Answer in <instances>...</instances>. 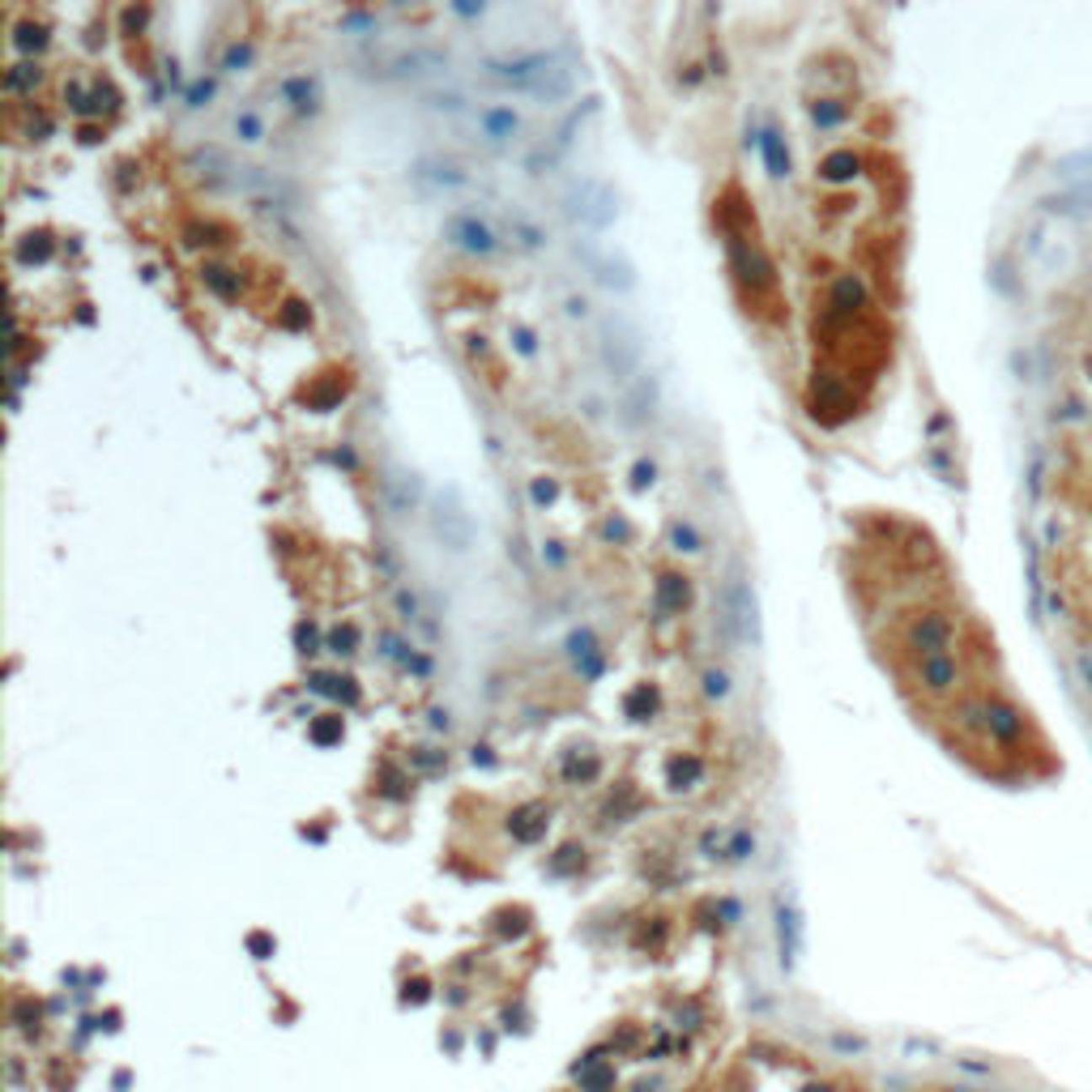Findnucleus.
Masks as SVG:
<instances>
[{
	"label": "nucleus",
	"instance_id": "nucleus-1",
	"mask_svg": "<svg viewBox=\"0 0 1092 1092\" xmlns=\"http://www.w3.org/2000/svg\"><path fill=\"white\" fill-rule=\"evenodd\" d=\"M717 632L730 649L738 645H760V606H756V589L742 576V568H734L717 593Z\"/></svg>",
	"mask_w": 1092,
	"mask_h": 1092
},
{
	"label": "nucleus",
	"instance_id": "nucleus-2",
	"mask_svg": "<svg viewBox=\"0 0 1092 1092\" xmlns=\"http://www.w3.org/2000/svg\"><path fill=\"white\" fill-rule=\"evenodd\" d=\"M564 214L585 227V231H606L614 218H619V201H614V188L602 179H581L568 188L564 196Z\"/></svg>",
	"mask_w": 1092,
	"mask_h": 1092
},
{
	"label": "nucleus",
	"instance_id": "nucleus-3",
	"mask_svg": "<svg viewBox=\"0 0 1092 1092\" xmlns=\"http://www.w3.org/2000/svg\"><path fill=\"white\" fill-rule=\"evenodd\" d=\"M602 363H606V372L614 380H624V384L640 380V337L628 324L610 320L606 333H602Z\"/></svg>",
	"mask_w": 1092,
	"mask_h": 1092
},
{
	"label": "nucleus",
	"instance_id": "nucleus-4",
	"mask_svg": "<svg viewBox=\"0 0 1092 1092\" xmlns=\"http://www.w3.org/2000/svg\"><path fill=\"white\" fill-rule=\"evenodd\" d=\"M551 68H559V60L551 51H529V56H517V60H487V78L529 94Z\"/></svg>",
	"mask_w": 1092,
	"mask_h": 1092
},
{
	"label": "nucleus",
	"instance_id": "nucleus-5",
	"mask_svg": "<svg viewBox=\"0 0 1092 1092\" xmlns=\"http://www.w3.org/2000/svg\"><path fill=\"white\" fill-rule=\"evenodd\" d=\"M951 636H956V628H951V619H947L943 610H922V614H913L909 628H905V645H909L918 657L947 653V649H951Z\"/></svg>",
	"mask_w": 1092,
	"mask_h": 1092
},
{
	"label": "nucleus",
	"instance_id": "nucleus-6",
	"mask_svg": "<svg viewBox=\"0 0 1092 1092\" xmlns=\"http://www.w3.org/2000/svg\"><path fill=\"white\" fill-rule=\"evenodd\" d=\"M444 239L452 248H461L465 256H495L500 252V235L478 218V214H448L444 222Z\"/></svg>",
	"mask_w": 1092,
	"mask_h": 1092
},
{
	"label": "nucleus",
	"instance_id": "nucleus-7",
	"mask_svg": "<svg viewBox=\"0 0 1092 1092\" xmlns=\"http://www.w3.org/2000/svg\"><path fill=\"white\" fill-rule=\"evenodd\" d=\"M730 256H734V269H738V278L751 286V291H773V265H768V256L751 244V239H742V235H730Z\"/></svg>",
	"mask_w": 1092,
	"mask_h": 1092
},
{
	"label": "nucleus",
	"instance_id": "nucleus-8",
	"mask_svg": "<svg viewBox=\"0 0 1092 1092\" xmlns=\"http://www.w3.org/2000/svg\"><path fill=\"white\" fill-rule=\"evenodd\" d=\"M436 538L448 546V551H469V542H474V521H469V512L457 504V500H440V508H436Z\"/></svg>",
	"mask_w": 1092,
	"mask_h": 1092
},
{
	"label": "nucleus",
	"instance_id": "nucleus-9",
	"mask_svg": "<svg viewBox=\"0 0 1092 1092\" xmlns=\"http://www.w3.org/2000/svg\"><path fill=\"white\" fill-rule=\"evenodd\" d=\"M811 405H815V419H824V423H832L828 410H837V423L854 410L845 384H837V376H828V372H815V380H811Z\"/></svg>",
	"mask_w": 1092,
	"mask_h": 1092
},
{
	"label": "nucleus",
	"instance_id": "nucleus-10",
	"mask_svg": "<svg viewBox=\"0 0 1092 1092\" xmlns=\"http://www.w3.org/2000/svg\"><path fill=\"white\" fill-rule=\"evenodd\" d=\"M278 94H282V103L295 111V115H316L320 111V82L312 78V73H295V78H282L278 82Z\"/></svg>",
	"mask_w": 1092,
	"mask_h": 1092
},
{
	"label": "nucleus",
	"instance_id": "nucleus-11",
	"mask_svg": "<svg viewBox=\"0 0 1092 1092\" xmlns=\"http://www.w3.org/2000/svg\"><path fill=\"white\" fill-rule=\"evenodd\" d=\"M478 132H483V142L491 150H500V146H508L512 136L521 132V115L512 107H483V111H478Z\"/></svg>",
	"mask_w": 1092,
	"mask_h": 1092
},
{
	"label": "nucleus",
	"instance_id": "nucleus-12",
	"mask_svg": "<svg viewBox=\"0 0 1092 1092\" xmlns=\"http://www.w3.org/2000/svg\"><path fill=\"white\" fill-rule=\"evenodd\" d=\"M918 682L926 692H951L956 682H961V666H956V657L951 653H934V657H918Z\"/></svg>",
	"mask_w": 1092,
	"mask_h": 1092
},
{
	"label": "nucleus",
	"instance_id": "nucleus-13",
	"mask_svg": "<svg viewBox=\"0 0 1092 1092\" xmlns=\"http://www.w3.org/2000/svg\"><path fill=\"white\" fill-rule=\"evenodd\" d=\"M986 734L1003 747H1015L1024 738V717L1003 700H986Z\"/></svg>",
	"mask_w": 1092,
	"mask_h": 1092
},
{
	"label": "nucleus",
	"instance_id": "nucleus-14",
	"mask_svg": "<svg viewBox=\"0 0 1092 1092\" xmlns=\"http://www.w3.org/2000/svg\"><path fill=\"white\" fill-rule=\"evenodd\" d=\"M448 68V56L436 51V47H415L388 64V78H427V73H440Z\"/></svg>",
	"mask_w": 1092,
	"mask_h": 1092
},
{
	"label": "nucleus",
	"instance_id": "nucleus-15",
	"mask_svg": "<svg viewBox=\"0 0 1092 1092\" xmlns=\"http://www.w3.org/2000/svg\"><path fill=\"white\" fill-rule=\"evenodd\" d=\"M688 602H692V581L688 576H682V572H661L657 576V610H661V619L682 614Z\"/></svg>",
	"mask_w": 1092,
	"mask_h": 1092
},
{
	"label": "nucleus",
	"instance_id": "nucleus-16",
	"mask_svg": "<svg viewBox=\"0 0 1092 1092\" xmlns=\"http://www.w3.org/2000/svg\"><path fill=\"white\" fill-rule=\"evenodd\" d=\"M760 154H764V167H768V175L781 184V179H790V171H794V163H790V146H785V136H781V128H773V124H764L760 128Z\"/></svg>",
	"mask_w": 1092,
	"mask_h": 1092
},
{
	"label": "nucleus",
	"instance_id": "nucleus-17",
	"mask_svg": "<svg viewBox=\"0 0 1092 1092\" xmlns=\"http://www.w3.org/2000/svg\"><path fill=\"white\" fill-rule=\"evenodd\" d=\"M415 179L423 184V188H465L469 184V175L457 167V163H444V158H423V163H415Z\"/></svg>",
	"mask_w": 1092,
	"mask_h": 1092
},
{
	"label": "nucleus",
	"instance_id": "nucleus-18",
	"mask_svg": "<svg viewBox=\"0 0 1092 1092\" xmlns=\"http://www.w3.org/2000/svg\"><path fill=\"white\" fill-rule=\"evenodd\" d=\"M564 649H568V657L576 661V670H581L585 678L602 674V649H597V636H593L589 628H576V632L564 640Z\"/></svg>",
	"mask_w": 1092,
	"mask_h": 1092
},
{
	"label": "nucleus",
	"instance_id": "nucleus-19",
	"mask_svg": "<svg viewBox=\"0 0 1092 1092\" xmlns=\"http://www.w3.org/2000/svg\"><path fill=\"white\" fill-rule=\"evenodd\" d=\"M188 167L196 171V175H205V179H231L235 175V163H231V154L222 150V146H196L192 154H188Z\"/></svg>",
	"mask_w": 1092,
	"mask_h": 1092
},
{
	"label": "nucleus",
	"instance_id": "nucleus-20",
	"mask_svg": "<svg viewBox=\"0 0 1092 1092\" xmlns=\"http://www.w3.org/2000/svg\"><path fill=\"white\" fill-rule=\"evenodd\" d=\"M832 312L837 316H854L862 303H866V286H862V278L858 273H837L832 278Z\"/></svg>",
	"mask_w": 1092,
	"mask_h": 1092
},
{
	"label": "nucleus",
	"instance_id": "nucleus-21",
	"mask_svg": "<svg viewBox=\"0 0 1092 1092\" xmlns=\"http://www.w3.org/2000/svg\"><path fill=\"white\" fill-rule=\"evenodd\" d=\"M858 171H862V158L854 150H832L819 158V179L824 184H854Z\"/></svg>",
	"mask_w": 1092,
	"mask_h": 1092
},
{
	"label": "nucleus",
	"instance_id": "nucleus-22",
	"mask_svg": "<svg viewBox=\"0 0 1092 1092\" xmlns=\"http://www.w3.org/2000/svg\"><path fill=\"white\" fill-rule=\"evenodd\" d=\"M201 282L210 286L218 299H239V291H244L239 273H235L231 265H218V260H205V265H201Z\"/></svg>",
	"mask_w": 1092,
	"mask_h": 1092
},
{
	"label": "nucleus",
	"instance_id": "nucleus-23",
	"mask_svg": "<svg viewBox=\"0 0 1092 1092\" xmlns=\"http://www.w3.org/2000/svg\"><path fill=\"white\" fill-rule=\"evenodd\" d=\"M628 410H632V423H645V419H653L657 415V384L649 380V376H640V380H632L628 384Z\"/></svg>",
	"mask_w": 1092,
	"mask_h": 1092
},
{
	"label": "nucleus",
	"instance_id": "nucleus-24",
	"mask_svg": "<svg viewBox=\"0 0 1092 1092\" xmlns=\"http://www.w3.org/2000/svg\"><path fill=\"white\" fill-rule=\"evenodd\" d=\"M593 269H597V282L610 286V291H632V286H636V273H632L628 260H610V256H602V260H593Z\"/></svg>",
	"mask_w": 1092,
	"mask_h": 1092
},
{
	"label": "nucleus",
	"instance_id": "nucleus-25",
	"mask_svg": "<svg viewBox=\"0 0 1092 1092\" xmlns=\"http://www.w3.org/2000/svg\"><path fill=\"white\" fill-rule=\"evenodd\" d=\"M533 99H542V103H559V99H568L572 94V68H551V73H546L533 90H529Z\"/></svg>",
	"mask_w": 1092,
	"mask_h": 1092
},
{
	"label": "nucleus",
	"instance_id": "nucleus-26",
	"mask_svg": "<svg viewBox=\"0 0 1092 1092\" xmlns=\"http://www.w3.org/2000/svg\"><path fill=\"white\" fill-rule=\"evenodd\" d=\"M39 82H43V68H39L35 60H22V64H13L9 73H5V90H9V94H30Z\"/></svg>",
	"mask_w": 1092,
	"mask_h": 1092
},
{
	"label": "nucleus",
	"instance_id": "nucleus-27",
	"mask_svg": "<svg viewBox=\"0 0 1092 1092\" xmlns=\"http://www.w3.org/2000/svg\"><path fill=\"white\" fill-rule=\"evenodd\" d=\"M666 773H670V785H674V790H692V785L704 777V760H696V756H674Z\"/></svg>",
	"mask_w": 1092,
	"mask_h": 1092
},
{
	"label": "nucleus",
	"instance_id": "nucleus-28",
	"mask_svg": "<svg viewBox=\"0 0 1092 1092\" xmlns=\"http://www.w3.org/2000/svg\"><path fill=\"white\" fill-rule=\"evenodd\" d=\"M845 115H849V107L841 99H815L811 103V124L815 128H837V124H845Z\"/></svg>",
	"mask_w": 1092,
	"mask_h": 1092
},
{
	"label": "nucleus",
	"instance_id": "nucleus-29",
	"mask_svg": "<svg viewBox=\"0 0 1092 1092\" xmlns=\"http://www.w3.org/2000/svg\"><path fill=\"white\" fill-rule=\"evenodd\" d=\"M624 709H628V717H632V721H649V717H653V709H657V692L649 688V682H640V688H632V692H628Z\"/></svg>",
	"mask_w": 1092,
	"mask_h": 1092
},
{
	"label": "nucleus",
	"instance_id": "nucleus-30",
	"mask_svg": "<svg viewBox=\"0 0 1092 1092\" xmlns=\"http://www.w3.org/2000/svg\"><path fill=\"white\" fill-rule=\"evenodd\" d=\"M231 128H235V136H239V142H248V146H256L260 136H265V120H260L252 107H239V111H235V120H231Z\"/></svg>",
	"mask_w": 1092,
	"mask_h": 1092
},
{
	"label": "nucleus",
	"instance_id": "nucleus-31",
	"mask_svg": "<svg viewBox=\"0 0 1092 1092\" xmlns=\"http://www.w3.org/2000/svg\"><path fill=\"white\" fill-rule=\"evenodd\" d=\"M670 546H674L678 555H696L704 542H700V533H696L692 521H674V525H670Z\"/></svg>",
	"mask_w": 1092,
	"mask_h": 1092
},
{
	"label": "nucleus",
	"instance_id": "nucleus-32",
	"mask_svg": "<svg viewBox=\"0 0 1092 1092\" xmlns=\"http://www.w3.org/2000/svg\"><path fill=\"white\" fill-rule=\"evenodd\" d=\"M376 645H380V653H384L388 661H397V666H415V649H410V640H401L397 632H380Z\"/></svg>",
	"mask_w": 1092,
	"mask_h": 1092
},
{
	"label": "nucleus",
	"instance_id": "nucleus-33",
	"mask_svg": "<svg viewBox=\"0 0 1092 1092\" xmlns=\"http://www.w3.org/2000/svg\"><path fill=\"white\" fill-rule=\"evenodd\" d=\"M546 828V819H542V806H521L517 815H512V832L521 837V841H533L538 832Z\"/></svg>",
	"mask_w": 1092,
	"mask_h": 1092
},
{
	"label": "nucleus",
	"instance_id": "nucleus-34",
	"mask_svg": "<svg viewBox=\"0 0 1092 1092\" xmlns=\"http://www.w3.org/2000/svg\"><path fill=\"white\" fill-rule=\"evenodd\" d=\"M512 239H517L525 252H542V248H546V231L533 227V222H525V218H512Z\"/></svg>",
	"mask_w": 1092,
	"mask_h": 1092
},
{
	"label": "nucleus",
	"instance_id": "nucleus-35",
	"mask_svg": "<svg viewBox=\"0 0 1092 1092\" xmlns=\"http://www.w3.org/2000/svg\"><path fill=\"white\" fill-rule=\"evenodd\" d=\"M423 103L431 111H444V115H461L465 111V94H457V90H431Z\"/></svg>",
	"mask_w": 1092,
	"mask_h": 1092
},
{
	"label": "nucleus",
	"instance_id": "nucleus-36",
	"mask_svg": "<svg viewBox=\"0 0 1092 1092\" xmlns=\"http://www.w3.org/2000/svg\"><path fill=\"white\" fill-rule=\"evenodd\" d=\"M355 645H359V632H355V624H341V628H333V632H329V649H333L337 657H351V653H355Z\"/></svg>",
	"mask_w": 1092,
	"mask_h": 1092
},
{
	"label": "nucleus",
	"instance_id": "nucleus-37",
	"mask_svg": "<svg viewBox=\"0 0 1092 1092\" xmlns=\"http://www.w3.org/2000/svg\"><path fill=\"white\" fill-rule=\"evenodd\" d=\"M13 43H18L22 51H43V47H47V26H18Z\"/></svg>",
	"mask_w": 1092,
	"mask_h": 1092
},
{
	"label": "nucleus",
	"instance_id": "nucleus-38",
	"mask_svg": "<svg viewBox=\"0 0 1092 1092\" xmlns=\"http://www.w3.org/2000/svg\"><path fill=\"white\" fill-rule=\"evenodd\" d=\"M248 64H252V43H231L227 56H222V68L227 73H244Z\"/></svg>",
	"mask_w": 1092,
	"mask_h": 1092
},
{
	"label": "nucleus",
	"instance_id": "nucleus-39",
	"mask_svg": "<svg viewBox=\"0 0 1092 1092\" xmlns=\"http://www.w3.org/2000/svg\"><path fill=\"white\" fill-rule=\"evenodd\" d=\"M704 696H709V700H725V696H730V674H725V670H717V666L704 670Z\"/></svg>",
	"mask_w": 1092,
	"mask_h": 1092
},
{
	"label": "nucleus",
	"instance_id": "nucleus-40",
	"mask_svg": "<svg viewBox=\"0 0 1092 1092\" xmlns=\"http://www.w3.org/2000/svg\"><path fill=\"white\" fill-rule=\"evenodd\" d=\"M512 346H517V355H525V359L538 355V337H533L529 324H512Z\"/></svg>",
	"mask_w": 1092,
	"mask_h": 1092
},
{
	"label": "nucleus",
	"instance_id": "nucleus-41",
	"mask_svg": "<svg viewBox=\"0 0 1092 1092\" xmlns=\"http://www.w3.org/2000/svg\"><path fill=\"white\" fill-rule=\"evenodd\" d=\"M184 99H188V107H205V103L214 99V82H210V78H201V82H192Z\"/></svg>",
	"mask_w": 1092,
	"mask_h": 1092
},
{
	"label": "nucleus",
	"instance_id": "nucleus-42",
	"mask_svg": "<svg viewBox=\"0 0 1092 1092\" xmlns=\"http://www.w3.org/2000/svg\"><path fill=\"white\" fill-rule=\"evenodd\" d=\"M602 538H606V542H628L632 529H628L624 517H606V521H602Z\"/></svg>",
	"mask_w": 1092,
	"mask_h": 1092
},
{
	"label": "nucleus",
	"instance_id": "nucleus-43",
	"mask_svg": "<svg viewBox=\"0 0 1092 1092\" xmlns=\"http://www.w3.org/2000/svg\"><path fill=\"white\" fill-rule=\"evenodd\" d=\"M653 478H657V465H653V461H636V465H632V487H636V491H649Z\"/></svg>",
	"mask_w": 1092,
	"mask_h": 1092
},
{
	"label": "nucleus",
	"instance_id": "nucleus-44",
	"mask_svg": "<svg viewBox=\"0 0 1092 1092\" xmlns=\"http://www.w3.org/2000/svg\"><path fill=\"white\" fill-rule=\"evenodd\" d=\"M282 324H286V329H308V324H312V312H308L303 303H286V308H282Z\"/></svg>",
	"mask_w": 1092,
	"mask_h": 1092
},
{
	"label": "nucleus",
	"instance_id": "nucleus-45",
	"mask_svg": "<svg viewBox=\"0 0 1092 1092\" xmlns=\"http://www.w3.org/2000/svg\"><path fill=\"white\" fill-rule=\"evenodd\" d=\"M22 256H30V260H47V256H51V244H47V235H26V244H22Z\"/></svg>",
	"mask_w": 1092,
	"mask_h": 1092
},
{
	"label": "nucleus",
	"instance_id": "nucleus-46",
	"mask_svg": "<svg viewBox=\"0 0 1092 1092\" xmlns=\"http://www.w3.org/2000/svg\"><path fill=\"white\" fill-rule=\"evenodd\" d=\"M312 738H316V742H333V738H341V717L316 721V725H312Z\"/></svg>",
	"mask_w": 1092,
	"mask_h": 1092
},
{
	"label": "nucleus",
	"instance_id": "nucleus-47",
	"mask_svg": "<svg viewBox=\"0 0 1092 1092\" xmlns=\"http://www.w3.org/2000/svg\"><path fill=\"white\" fill-rule=\"evenodd\" d=\"M529 495H533V504H551V500L559 495V487H555V483H533Z\"/></svg>",
	"mask_w": 1092,
	"mask_h": 1092
},
{
	"label": "nucleus",
	"instance_id": "nucleus-48",
	"mask_svg": "<svg viewBox=\"0 0 1092 1092\" xmlns=\"http://www.w3.org/2000/svg\"><path fill=\"white\" fill-rule=\"evenodd\" d=\"M295 640H299V649H303V653H312V649H316V628H312V624H299Z\"/></svg>",
	"mask_w": 1092,
	"mask_h": 1092
},
{
	"label": "nucleus",
	"instance_id": "nucleus-49",
	"mask_svg": "<svg viewBox=\"0 0 1092 1092\" xmlns=\"http://www.w3.org/2000/svg\"><path fill=\"white\" fill-rule=\"evenodd\" d=\"M146 18H150V9H146V5H142V9H124V26H128V30H132V26L142 30V26H146Z\"/></svg>",
	"mask_w": 1092,
	"mask_h": 1092
},
{
	"label": "nucleus",
	"instance_id": "nucleus-50",
	"mask_svg": "<svg viewBox=\"0 0 1092 1092\" xmlns=\"http://www.w3.org/2000/svg\"><path fill=\"white\" fill-rule=\"evenodd\" d=\"M542 559L551 564V568H564V551H559V542H546V546H542Z\"/></svg>",
	"mask_w": 1092,
	"mask_h": 1092
},
{
	"label": "nucleus",
	"instance_id": "nucleus-51",
	"mask_svg": "<svg viewBox=\"0 0 1092 1092\" xmlns=\"http://www.w3.org/2000/svg\"><path fill=\"white\" fill-rule=\"evenodd\" d=\"M397 606H401V614H405V619H410V624H415V619H419V602H415V597H410V593H397Z\"/></svg>",
	"mask_w": 1092,
	"mask_h": 1092
},
{
	"label": "nucleus",
	"instance_id": "nucleus-52",
	"mask_svg": "<svg viewBox=\"0 0 1092 1092\" xmlns=\"http://www.w3.org/2000/svg\"><path fill=\"white\" fill-rule=\"evenodd\" d=\"M452 13H461V18H483L487 5H452Z\"/></svg>",
	"mask_w": 1092,
	"mask_h": 1092
},
{
	"label": "nucleus",
	"instance_id": "nucleus-53",
	"mask_svg": "<svg viewBox=\"0 0 1092 1092\" xmlns=\"http://www.w3.org/2000/svg\"><path fill=\"white\" fill-rule=\"evenodd\" d=\"M427 717H431V725H436V730H448V713H444V709H431Z\"/></svg>",
	"mask_w": 1092,
	"mask_h": 1092
},
{
	"label": "nucleus",
	"instance_id": "nucleus-54",
	"mask_svg": "<svg viewBox=\"0 0 1092 1092\" xmlns=\"http://www.w3.org/2000/svg\"><path fill=\"white\" fill-rule=\"evenodd\" d=\"M585 312H589L585 299H568V316H585Z\"/></svg>",
	"mask_w": 1092,
	"mask_h": 1092
},
{
	"label": "nucleus",
	"instance_id": "nucleus-55",
	"mask_svg": "<svg viewBox=\"0 0 1092 1092\" xmlns=\"http://www.w3.org/2000/svg\"><path fill=\"white\" fill-rule=\"evenodd\" d=\"M474 764H491V747H474Z\"/></svg>",
	"mask_w": 1092,
	"mask_h": 1092
}]
</instances>
